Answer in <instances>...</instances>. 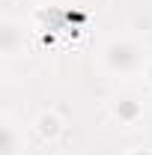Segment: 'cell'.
Instances as JSON below:
<instances>
[{"mask_svg": "<svg viewBox=\"0 0 152 155\" xmlns=\"http://www.w3.org/2000/svg\"><path fill=\"white\" fill-rule=\"evenodd\" d=\"M146 51L143 45L131 36H114L101 48V66L111 75H134L140 69H146Z\"/></svg>", "mask_w": 152, "mask_h": 155, "instance_id": "1", "label": "cell"}, {"mask_svg": "<svg viewBox=\"0 0 152 155\" xmlns=\"http://www.w3.org/2000/svg\"><path fill=\"white\" fill-rule=\"evenodd\" d=\"M24 152V128H18V122L9 114H3L0 119V155H21Z\"/></svg>", "mask_w": 152, "mask_h": 155, "instance_id": "2", "label": "cell"}, {"mask_svg": "<svg viewBox=\"0 0 152 155\" xmlns=\"http://www.w3.org/2000/svg\"><path fill=\"white\" fill-rule=\"evenodd\" d=\"M24 48H27L24 27L18 21H3V27H0V51H3V57L12 60L18 54H24Z\"/></svg>", "mask_w": 152, "mask_h": 155, "instance_id": "3", "label": "cell"}, {"mask_svg": "<svg viewBox=\"0 0 152 155\" xmlns=\"http://www.w3.org/2000/svg\"><path fill=\"white\" fill-rule=\"evenodd\" d=\"M111 116L119 119L122 125H137V122L143 119V104L134 96H116L114 101H111Z\"/></svg>", "mask_w": 152, "mask_h": 155, "instance_id": "4", "label": "cell"}, {"mask_svg": "<svg viewBox=\"0 0 152 155\" xmlns=\"http://www.w3.org/2000/svg\"><path fill=\"white\" fill-rule=\"evenodd\" d=\"M33 128L39 131V137H45V140H57L63 134V119H60L54 110H42L36 116V122H33Z\"/></svg>", "mask_w": 152, "mask_h": 155, "instance_id": "5", "label": "cell"}, {"mask_svg": "<svg viewBox=\"0 0 152 155\" xmlns=\"http://www.w3.org/2000/svg\"><path fill=\"white\" fill-rule=\"evenodd\" d=\"M128 155H152V149H146V146H137V149H131Z\"/></svg>", "mask_w": 152, "mask_h": 155, "instance_id": "6", "label": "cell"}, {"mask_svg": "<svg viewBox=\"0 0 152 155\" xmlns=\"http://www.w3.org/2000/svg\"><path fill=\"white\" fill-rule=\"evenodd\" d=\"M146 84H149V87H152V60H149V63H146Z\"/></svg>", "mask_w": 152, "mask_h": 155, "instance_id": "7", "label": "cell"}]
</instances>
